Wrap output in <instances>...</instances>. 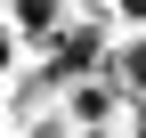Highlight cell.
<instances>
[{
	"mask_svg": "<svg viewBox=\"0 0 146 138\" xmlns=\"http://www.w3.org/2000/svg\"><path fill=\"white\" fill-rule=\"evenodd\" d=\"M114 8H122V16H130V25H146V0H114Z\"/></svg>",
	"mask_w": 146,
	"mask_h": 138,
	"instance_id": "cell-3",
	"label": "cell"
},
{
	"mask_svg": "<svg viewBox=\"0 0 146 138\" xmlns=\"http://www.w3.org/2000/svg\"><path fill=\"white\" fill-rule=\"evenodd\" d=\"M0 114H8V106H0Z\"/></svg>",
	"mask_w": 146,
	"mask_h": 138,
	"instance_id": "cell-6",
	"label": "cell"
},
{
	"mask_svg": "<svg viewBox=\"0 0 146 138\" xmlns=\"http://www.w3.org/2000/svg\"><path fill=\"white\" fill-rule=\"evenodd\" d=\"M8 16H16L8 33H16V41L33 49L41 33H57V25H65V0H8Z\"/></svg>",
	"mask_w": 146,
	"mask_h": 138,
	"instance_id": "cell-1",
	"label": "cell"
},
{
	"mask_svg": "<svg viewBox=\"0 0 146 138\" xmlns=\"http://www.w3.org/2000/svg\"><path fill=\"white\" fill-rule=\"evenodd\" d=\"M138 138H146V98H138Z\"/></svg>",
	"mask_w": 146,
	"mask_h": 138,
	"instance_id": "cell-4",
	"label": "cell"
},
{
	"mask_svg": "<svg viewBox=\"0 0 146 138\" xmlns=\"http://www.w3.org/2000/svg\"><path fill=\"white\" fill-rule=\"evenodd\" d=\"M16 57H25V41H16V33H8V25H0V81H8V73H16Z\"/></svg>",
	"mask_w": 146,
	"mask_h": 138,
	"instance_id": "cell-2",
	"label": "cell"
},
{
	"mask_svg": "<svg viewBox=\"0 0 146 138\" xmlns=\"http://www.w3.org/2000/svg\"><path fill=\"white\" fill-rule=\"evenodd\" d=\"M89 138H114V130H106V122H98V130H89Z\"/></svg>",
	"mask_w": 146,
	"mask_h": 138,
	"instance_id": "cell-5",
	"label": "cell"
}]
</instances>
